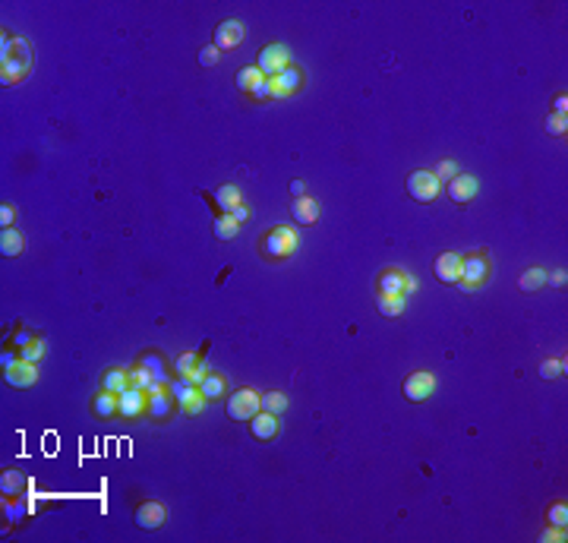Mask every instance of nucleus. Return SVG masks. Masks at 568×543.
Returning <instances> with one entry per match:
<instances>
[{"mask_svg":"<svg viewBox=\"0 0 568 543\" xmlns=\"http://www.w3.org/2000/svg\"><path fill=\"white\" fill-rule=\"evenodd\" d=\"M35 66V51L26 38L16 35H0V82L3 86H16L19 79H26Z\"/></svg>","mask_w":568,"mask_h":543,"instance_id":"obj_1","label":"nucleus"},{"mask_svg":"<svg viewBox=\"0 0 568 543\" xmlns=\"http://www.w3.org/2000/svg\"><path fill=\"white\" fill-rule=\"evenodd\" d=\"M300 247V237H297V228L291 224H278L272 228L269 234L263 237V256L269 259H291Z\"/></svg>","mask_w":568,"mask_h":543,"instance_id":"obj_2","label":"nucleus"},{"mask_svg":"<svg viewBox=\"0 0 568 543\" xmlns=\"http://www.w3.org/2000/svg\"><path fill=\"white\" fill-rule=\"evenodd\" d=\"M259 411H263V395H256L253 389H237L227 398V414L234 420H253Z\"/></svg>","mask_w":568,"mask_h":543,"instance_id":"obj_3","label":"nucleus"},{"mask_svg":"<svg viewBox=\"0 0 568 543\" xmlns=\"http://www.w3.org/2000/svg\"><path fill=\"white\" fill-rule=\"evenodd\" d=\"M490 278V259L483 256V253H470V256H461V281L468 291H477L480 285H486Z\"/></svg>","mask_w":568,"mask_h":543,"instance_id":"obj_4","label":"nucleus"},{"mask_svg":"<svg viewBox=\"0 0 568 543\" xmlns=\"http://www.w3.org/2000/svg\"><path fill=\"white\" fill-rule=\"evenodd\" d=\"M259 70H263V76L269 79V76H278L281 70H287L291 66V51H287V44H281V42H272V44H265L263 51H259Z\"/></svg>","mask_w":568,"mask_h":543,"instance_id":"obj_5","label":"nucleus"},{"mask_svg":"<svg viewBox=\"0 0 568 543\" xmlns=\"http://www.w3.org/2000/svg\"><path fill=\"white\" fill-rule=\"evenodd\" d=\"M407 193L417 202H433L436 196L442 193V180L436 177L433 171H414L411 177H407Z\"/></svg>","mask_w":568,"mask_h":543,"instance_id":"obj_6","label":"nucleus"},{"mask_svg":"<svg viewBox=\"0 0 568 543\" xmlns=\"http://www.w3.org/2000/svg\"><path fill=\"white\" fill-rule=\"evenodd\" d=\"M170 392H174V401H177V407L184 411V414H199L202 407H206V398H202V392H199V386H193V382H184V379H177V382H168Z\"/></svg>","mask_w":568,"mask_h":543,"instance_id":"obj_7","label":"nucleus"},{"mask_svg":"<svg viewBox=\"0 0 568 543\" xmlns=\"http://www.w3.org/2000/svg\"><path fill=\"white\" fill-rule=\"evenodd\" d=\"M433 392H436V376L429 370H417L405 379V398L414 401V404L433 398Z\"/></svg>","mask_w":568,"mask_h":543,"instance_id":"obj_8","label":"nucleus"},{"mask_svg":"<svg viewBox=\"0 0 568 543\" xmlns=\"http://www.w3.org/2000/svg\"><path fill=\"white\" fill-rule=\"evenodd\" d=\"M117 398H121V404H117V414L127 417V420H136V417L149 414V392H145V389L130 386L127 392H121Z\"/></svg>","mask_w":568,"mask_h":543,"instance_id":"obj_9","label":"nucleus"},{"mask_svg":"<svg viewBox=\"0 0 568 543\" xmlns=\"http://www.w3.org/2000/svg\"><path fill=\"white\" fill-rule=\"evenodd\" d=\"M174 407H177V401H174L170 386L168 382H155V386L149 389V414L155 417V420H168V417L174 414Z\"/></svg>","mask_w":568,"mask_h":543,"instance_id":"obj_10","label":"nucleus"},{"mask_svg":"<svg viewBox=\"0 0 568 543\" xmlns=\"http://www.w3.org/2000/svg\"><path fill=\"white\" fill-rule=\"evenodd\" d=\"M303 86V70L300 66H287V70H281L278 76H269V92L272 98H287V95H294L297 89Z\"/></svg>","mask_w":568,"mask_h":543,"instance_id":"obj_11","label":"nucleus"},{"mask_svg":"<svg viewBox=\"0 0 568 543\" xmlns=\"http://www.w3.org/2000/svg\"><path fill=\"white\" fill-rule=\"evenodd\" d=\"M417 291V278H411V275H405L401 269H385L382 275H379V294H411Z\"/></svg>","mask_w":568,"mask_h":543,"instance_id":"obj_12","label":"nucleus"},{"mask_svg":"<svg viewBox=\"0 0 568 543\" xmlns=\"http://www.w3.org/2000/svg\"><path fill=\"white\" fill-rule=\"evenodd\" d=\"M3 379H7V386H13V389H32L38 382V366L19 357L13 366L3 370Z\"/></svg>","mask_w":568,"mask_h":543,"instance_id":"obj_13","label":"nucleus"},{"mask_svg":"<svg viewBox=\"0 0 568 543\" xmlns=\"http://www.w3.org/2000/svg\"><path fill=\"white\" fill-rule=\"evenodd\" d=\"M174 370H177V379L193 382V386H199V382L208 376V370H206V364H202L199 354H180L177 364H174Z\"/></svg>","mask_w":568,"mask_h":543,"instance_id":"obj_14","label":"nucleus"},{"mask_svg":"<svg viewBox=\"0 0 568 543\" xmlns=\"http://www.w3.org/2000/svg\"><path fill=\"white\" fill-rule=\"evenodd\" d=\"M477 193H480V180H477L474 174H458V177L448 180V196H452L458 206H468Z\"/></svg>","mask_w":568,"mask_h":543,"instance_id":"obj_15","label":"nucleus"},{"mask_svg":"<svg viewBox=\"0 0 568 543\" xmlns=\"http://www.w3.org/2000/svg\"><path fill=\"white\" fill-rule=\"evenodd\" d=\"M243 35H247V29H243L240 19H224L218 29H215V48L231 51V48H237V44H243Z\"/></svg>","mask_w":568,"mask_h":543,"instance_id":"obj_16","label":"nucleus"},{"mask_svg":"<svg viewBox=\"0 0 568 543\" xmlns=\"http://www.w3.org/2000/svg\"><path fill=\"white\" fill-rule=\"evenodd\" d=\"M136 524H139L142 531H155L161 528L164 522H168V508L161 506V502H142L139 508H136Z\"/></svg>","mask_w":568,"mask_h":543,"instance_id":"obj_17","label":"nucleus"},{"mask_svg":"<svg viewBox=\"0 0 568 543\" xmlns=\"http://www.w3.org/2000/svg\"><path fill=\"white\" fill-rule=\"evenodd\" d=\"M436 278L445 281V285H458L461 281V253H442L433 265Z\"/></svg>","mask_w":568,"mask_h":543,"instance_id":"obj_18","label":"nucleus"},{"mask_svg":"<svg viewBox=\"0 0 568 543\" xmlns=\"http://www.w3.org/2000/svg\"><path fill=\"white\" fill-rule=\"evenodd\" d=\"M319 202L312 199V196H297V199L291 202V215H294V222L300 224H316L319 222Z\"/></svg>","mask_w":568,"mask_h":543,"instance_id":"obj_19","label":"nucleus"},{"mask_svg":"<svg viewBox=\"0 0 568 543\" xmlns=\"http://www.w3.org/2000/svg\"><path fill=\"white\" fill-rule=\"evenodd\" d=\"M249 433H253L256 439H275L278 436V414L259 411V414L249 420Z\"/></svg>","mask_w":568,"mask_h":543,"instance_id":"obj_20","label":"nucleus"},{"mask_svg":"<svg viewBox=\"0 0 568 543\" xmlns=\"http://www.w3.org/2000/svg\"><path fill=\"white\" fill-rule=\"evenodd\" d=\"M212 199H215V206L221 208V215H231L243 202V193H240V186L224 184V186H218V190H215Z\"/></svg>","mask_w":568,"mask_h":543,"instance_id":"obj_21","label":"nucleus"},{"mask_svg":"<svg viewBox=\"0 0 568 543\" xmlns=\"http://www.w3.org/2000/svg\"><path fill=\"white\" fill-rule=\"evenodd\" d=\"M117 404H121V398H117L114 392H107V389H101V392L95 395V401H92V411H95V417L107 420V417L117 414Z\"/></svg>","mask_w":568,"mask_h":543,"instance_id":"obj_22","label":"nucleus"},{"mask_svg":"<svg viewBox=\"0 0 568 543\" xmlns=\"http://www.w3.org/2000/svg\"><path fill=\"white\" fill-rule=\"evenodd\" d=\"M199 392H202V398L206 401H218V398H224V392H227V382H224V376H218V373H208L202 382H199Z\"/></svg>","mask_w":568,"mask_h":543,"instance_id":"obj_23","label":"nucleus"},{"mask_svg":"<svg viewBox=\"0 0 568 543\" xmlns=\"http://www.w3.org/2000/svg\"><path fill=\"white\" fill-rule=\"evenodd\" d=\"M26 512H35V506H28V502L16 499V496H3V518H7L10 528H13V524H19Z\"/></svg>","mask_w":568,"mask_h":543,"instance_id":"obj_24","label":"nucleus"},{"mask_svg":"<svg viewBox=\"0 0 568 543\" xmlns=\"http://www.w3.org/2000/svg\"><path fill=\"white\" fill-rule=\"evenodd\" d=\"M405 303H407L405 294H379L376 297V310L382 316H401L405 313Z\"/></svg>","mask_w":568,"mask_h":543,"instance_id":"obj_25","label":"nucleus"},{"mask_svg":"<svg viewBox=\"0 0 568 543\" xmlns=\"http://www.w3.org/2000/svg\"><path fill=\"white\" fill-rule=\"evenodd\" d=\"M101 389H107V392L114 395H121L130 389V370H105V376H101Z\"/></svg>","mask_w":568,"mask_h":543,"instance_id":"obj_26","label":"nucleus"},{"mask_svg":"<svg viewBox=\"0 0 568 543\" xmlns=\"http://www.w3.org/2000/svg\"><path fill=\"white\" fill-rule=\"evenodd\" d=\"M22 247H26V240H22V234L16 228H7L0 234V253L3 256H19Z\"/></svg>","mask_w":568,"mask_h":543,"instance_id":"obj_27","label":"nucleus"},{"mask_svg":"<svg viewBox=\"0 0 568 543\" xmlns=\"http://www.w3.org/2000/svg\"><path fill=\"white\" fill-rule=\"evenodd\" d=\"M139 366H145V370L155 376V382H170L168 379V366H164V360H161V354H142L139 357Z\"/></svg>","mask_w":568,"mask_h":543,"instance_id":"obj_28","label":"nucleus"},{"mask_svg":"<svg viewBox=\"0 0 568 543\" xmlns=\"http://www.w3.org/2000/svg\"><path fill=\"white\" fill-rule=\"evenodd\" d=\"M22 486H26V474L3 471V477H0V493H3V496H19Z\"/></svg>","mask_w":568,"mask_h":543,"instance_id":"obj_29","label":"nucleus"},{"mask_svg":"<svg viewBox=\"0 0 568 543\" xmlns=\"http://www.w3.org/2000/svg\"><path fill=\"white\" fill-rule=\"evenodd\" d=\"M240 228L243 224L234 222V215H221L218 222H215V237H218V240H234V237L240 234Z\"/></svg>","mask_w":568,"mask_h":543,"instance_id":"obj_30","label":"nucleus"},{"mask_svg":"<svg viewBox=\"0 0 568 543\" xmlns=\"http://www.w3.org/2000/svg\"><path fill=\"white\" fill-rule=\"evenodd\" d=\"M263 79L265 76H263V70H259V66H243V70L237 73V89H240V92H249V89L259 86Z\"/></svg>","mask_w":568,"mask_h":543,"instance_id":"obj_31","label":"nucleus"},{"mask_svg":"<svg viewBox=\"0 0 568 543\" xmlns=\"http://www.w3.org/2000/svg\"><path fill=\"white\" fill-rule=\"evenodd\" d=\"M543 285H547V272L543 269H527L524 275H521V291H527V294L540 291Z\"/></svg>","mask_w":568,"mask_h":543,"instance_id":"obj_32","label":"nucleus"},{"mask_svg":"<svg viewBox=\"0 0 568 543\" xmlns=\"http://www.w3.org/2000/svg\"><path fill=\"white\" fill-rule=\"evenodd\" d=\"M263 411H269V414H284V411H287V395H281V392L263 395Z\"/></svg>","mask_w":568,"mask_h":543,"instance_id":"obj_33","label":"nucleus"},{"mask_svg":"<svg viewBox=\"0 0 568 543\" xmlns=\"http://www.w3.org/2000/svg\"><path fill=\"white\" fill-rule=\"evenodd\" d=\"M19 357L28 360V364H38V360L44 357V341H42V338H28L26 348L19 350Z\"/></svg>","mask_w":568,"mask_h":543,"instance_id":"obj_34","label":"nucleus"},{"mask_svg":"<svg viewBox=\"0 0 568 543\" xmlns=\"http://www.w3.org/2000/svg\"><path fill=\"white\" fill-rule=\"evenodd\" d=\"M130 386H136V389H145L149 392L152 386H155V376H152L145 366H136V370H130Z\"/></svg>","mask_w":568,"mask_h":543,"instance_id":"obj_35","label":"nucleus"},{"mask_svg":"<svg viewBox=\"0 0 568 543\" xmlns=\"http://www.w3.org/2000/svg\"><path fill=\"white\" fill-rule=\"evenodd\" d=\"M547 518H549V524H553V528H565V524H568V508H565V502H556V506H549Z\"/></svg>","mask_w":568,"mask_h":543,"instance_id":"obj_36","label":"nucleus"},{"mask_svg":"<svg viewBox=\"0 0 568 543\" xmlns=\"http://www.w3.org/2000/svg\"><path fill=\"white\" fill-rule=\"evenodd\" d=\"M547 133H549V136H565V133H568V117L549 114V117H547Z\"/></svg>","mask_w":568,"mask_h":543,"instance_id":"obj_37","label":"nucleus"},{"mask_svg":"<svg viewBox=\"0 0 568 543\" xmlns=\"http://www.w3.org/2000/svg\"><path fill=\"white\" fill-rule=\"evenodd\" d=\"M540 376H543V379L565 376V360H547V364L540 366Z\"/></svg>","mask_w":568,"mask_h":543,"instance_id":"obj_38","label":"nucleus"},{"mask_svg":"<svg viewBox=\"0 0 568 543\" xmlns=\"http://www.w3.org/2000/svg\"><path fill=\"white\" fill-rule=\"evenodd\" d=\"M218 57H221V51L215 48V44H208V48L199 51V64H202V66H215V64H218Z\"/></svg>","mask_w":568,"mask_h":543,"instance_id":"obj_39","label":"nucleus"},{"mask_svg":"<svg viewBox=\"0 0 568 543\" xmlns=\"http://www.w3.org/2000/svg\"><path fill=\"white\" fill-rule=\"evenodd\" d=\"M13 224H16V208L3 202V206H0V228L7 231V228H13Z\"/></svg>","mask_w":568,"mask_h":543,"instance_id":"obj_40","label":"nucleus"},{"mask_svg":"<svg viewBox=\"0 0 568 543\" xmlns=\"http://www.w3.org/2000/svg\"><path fill=\"white\" fill-rule=\"evenodd\" d=\"M458 171H461V168L454 165V161H442V165L436 168V177H439V180H452V177H458Z\"/></svg>","mask_w":568,"mask_h":543,"instance_id":"obj_41","label":"nucleus"},{"mask_svg":"<svg viewBox=\"0 0 568 543\" xmlns=\"http://www.w3.org/2000/svg\"><path fill=\"white\" fill-rule=\"evenodd\" d=\"M249 98H253V101H269V98H272V92H269V79H263L259 86L249 89Z\"/></svg>","mask_w":568,"mask_h":543,"instance_id":"obj_42","label":"nucleus"},{"mask_svg":"<svg viewBox=\"0 0 568 543\" xmlns=\"http://www.w3.org/2000/svg\"><path fill=\"white\" fill-rule=\"evenodd\" d=\"M540 540H547V543H553V540H565V528H553V524H549V528L543 531V537H540Z\"/></svg>","mask_w":568,"mask_h":543,"instance_id":"obj_43","label":"nucleus"},{"mask_svg":"<svg viewBox=\"0 0 568 543\" xmlns=\"http://www.w3.org/2000/svg\"><path fill=\"white\" fill-rule=\"evenodd\" d=\"M565 281H568V272H565V269H559V272H553V275H547V285L565 287Z\"/></svg>","mask_w":568,"mask_h":543,"instance_id":"obj_44","label":"nucleus"},{"mask_svg":"<svg viewBox=\"0 0 568 543\" xmlns=\"http://www.w3.org/2000/svg\"><path fill=\"white\" fill-rule=\"evenodd\" d=\"M553 114H562V117L568 114V95H556V101H553Z\"/></svg>","mask_w":568,"mask_h":543,"instance_id":"obj_45","label":"nucleus"},{"mask_svg":"<svg viewBox=\"0 0 568 543\" xmlns=\"http://www.w3.org/2000/svg\"><path fill=\"white\" fill-rule=\"evenodd\" d=\"M231 215H234V222H240V224H243V222H247V218H249V208H247V206H243V202H240V206H237V208H234V212H231Z\"/></svg>","mask_w":568,"mask_h":543,"instance_id":"obj_46","label":"nucleus"},{"mask_svg":"<svg viewBox=\"0 0 568 543\" xmlns=\"http://www.w3.org/2000/svg\"><path fill=\"white\" fill-rule=\"evenodd\" d=\"M16 360H19V354H13V350H7V354H3V357H0V366H3V370H7V366H13Z\"/></svg>","mask_w":568,"mask_h":543,"instance_id":"obj_47","label":"nucleus"},{"mask_svg":"<svg viewBox=\"0 0 568 543\" xmlns=\"http://www.w3.org/2000/svg\"><path fill=\"white\" fill-rule=\"evenodd\" d=\"M291 193H294V196H306L303 180H294V184H291Z\"/></svg>","mask_w":568,"mask_h":543,"instance_id":"obj_48","label":"nucleus"}]
</instances>
